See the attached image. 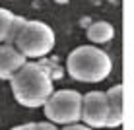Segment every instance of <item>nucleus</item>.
<instances>
[{
	"mask_svg": "<svg viewBox=\"0 0 134 130\" xmlns=\"http://www.w3.org/2000/svg\"><path fill=\"white\" fill-rule=\"evenodd\" d=\"M10 87L14 99L27 109L43 107V103L54 91L49 70L39 62H25L10 78Z\"/></svg>",
	"mask_w": 134,
	"mask_h": 130,
	"instance_id": "f257e3e1",
	"label": "nucleus"
},
{
	"mask_svg": "<svg viewBox=\"0 0 134 130\" xmlns=\"http://www.w3.org/2000/svg\"><path fill=\"white\" fill-rule=\"evenodd\" d=\"M66 72L72 80L84 83H99L113 72V60L95 45L76 47L66 58Z\"/></svg>",
	"mask_w": 134,
	"mask_h": 130,
	"instance_id": "f03ea898",
	"label": "nucleus"
},
{
	"mask_svg": "<svg viewBox=\"0 0 134 130\" xmlns=\"http://www.w3.org/2000/svg\"><path fill=\"white\" fill-rule=\"evenodd\" d=\"M54 31L45 21L25 20L12 39V45L25 58H41L54 49Z\"/></svg>",
	"mask_w": 134,
	"mask_h": 130,
	"instance_id": "7ed1b4c3",
	"label": "nucleus"
},
{
	"mask_svg": "<svg viewBox=\"0 0 134 130\" xmlns=\"http://www.w3.org/2000/svg\"><path fill=\"white\" fill-rule=\"evenodd\" d=\"M80 111H82V93L76 89L53 91L51 97L43 103V113L47 120L60 124V126L80 122Z\"/></svg>",
	"mask_w": 134,
	"mask_h": 130,
	"instance_id": "20e7f679",
	"label": "nucleus"
},
{
	"mask_svg": "<svg viewBox=\"0 0 134 130\" xmlns=\"http://www.w3.org/2000/svg\"><path fill=\"white\" fill-rule=\"evenodd\" d=\"M109 115V103L105 91H90L82 95V111L80 122H84L90 128H105Z\"/></svg>",
	"mask_w": 134,
	"mask_h": 130,
	"instance_id": "39448f33",
	"label": "nucleus"
},
{
	"mask_svg": "<svg viewBox=\"0 0 134 130\" xmlns=\"http://www.w3.org/2000/svg\"><path fill=\"white\" fill-rule=\"evenodd\" d=\"M25 62L27 58L12 43L0 45V80H10Z\"/></svg>",
	"mask_w": 134,
	"mask_h": 130,
	"instance_id": "423d86ee",
	"label": "nucleus"
},
{
	"mask_svg": "<svg viewBox=\"0 0 134 130\" xmlns=\"http://www.w3.org/2000/svg\"><path fill=\"white\" fill-rule=\"evenodd\" d=\"M107 95V103H109V115H107V124L105 128H117L122 124V118H124V113H122V86L117 83L113 86L111 89L105 91Z\"/></svg>",
	"mask_w": 134,
	"mask_h": 130,
	"instance_id": "0eeeda50",
	"label": "nucleus"
},
{
	"mask_svg": "<svg viewBox=\"0 0 134 130\" xmlns=\"http://www.w3.org/2000/svg\"><path fill=\"white\" fill-rule=\"evenodd\" d=\"M87 39L93 45H105L109 41H113L115 37V27L109 21H93L90 27H87Z\"/></svg>",
	"mask_w": 134,
	"mask_h": 130,
	"instance_id": "6e6552de",
	"label": "nucleus"
},
{
	"mask_svg": "<svg viewBox=\"0 0 134 130\" xmlns=\"http://www.w3.org/2000/svg\"><path fill=\"white\" fill-rule=\"evenodd\" d=\"M16 14L6 10V8H0V43H8V37H10V25Z\"/></svg>",
	"mask_w": 134,
	"mask_h": 130,
	"instance_id": "1a4fd4ad",
	"label": "nucleus"
},
{
	"mask_svg": "<svg viewBox=\"0 0 134 130\" xmlns=\"http://www.w3.org/2000/svg\"><path fill=\"white\" fill-rule=\"evenodd\" d=\"M31 126H33V130H58V124L51 122V120H47V122H31Z\"/></svg>",
	"mask_w": 134,
	"mask_h": 130,
	"instance_id": "9d476101",
	"label": "nucleus"
},
{
	"mask_svg": "<svg viewBox=\"0 0 134 130\" xmlns=\"http://www.w3.org/2000/svg\"><path fill=\"white\" fill-rule=\"evenodd\" d=\"M58 130H93V128H90V126H86L84 122H72V124H64L62 128H58Z\"/></svg>",
	"mask_w": 134,
	"mask_h": 130,
	"instance_id": "9b49d317",
	"label": "nucleus"
},
{
	"mask_svg": "<svg viewBox=\"0 0 134 130\" xmlns=\"http://www.w3.org/2000/svg\"><path fill=\"white\" fill-rule=\"evenodd\" d=\"M12 130H33V126H31V122H29V124H20V126H14Z\"/></svg>",
	"mask_w": 134,
	"mask_h": 130,
	"instance_id": "f8f14e48",
	"label": "nucleus"
}]
</instances>
